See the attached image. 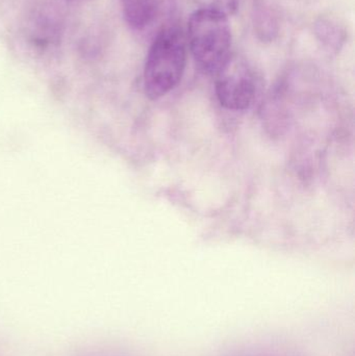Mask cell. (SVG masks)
Instances as JSON below:
<instances>
[{
	"mask_svg": "<svg viewBox=\"0 0 355 356\" xmlns=\"http://www.w3.org/2000/svg\"><path fill=\"white\" fill-rule=\"evenodd\" d=\"M187 38L175 24L165 25L156 33L144 67V90L151 100L170 93L181 83L187 64Z\"/></svg>",
	"mask_w": 355,
	"mask_h": 356,
	"instance_id": "cell-1",
	"label": "cell"
},
{
	"mask_svg": "<svg viewBox=\"0 0 355 356\" xmlns=\"http://www.w3.org/2000/svg\"><path fill=\"white\" fill-rule=\"evenodd\" d=\"M187 44L200 71L216 75L231 58V25L224 13L200 8L188 22Z\"/></svg>",
	"mask_w": 355,
	"mask_h": 356,
	"instance_id": "cell-2",
	"label": "cell"
},
{
	"mask_svg": "<svg viewBox=\"0 0 355 356\" xmlns=\"http://www.w3.org/2000/svg\"><path fill=\"white\" fill-rule=\"evenodd\" d=\"M215 77L217 98L227 110H247L256 102L262 88V81L254 67L239 56H231Z\"/></svg>",
	"mask_w": 355,
	"mask_h": 356,
	"instance_id": "cell-3",
	"label": "cell"
},
{
	"mask_svg": "<svg viewBox=\"0 0 355 356\" xmlns=\"http://www.w3.org/2000/svg\"><path fill=\"white\" fill-rule=\"evenodd\" d=\"M174 0H122L123 16L135 31L154 29L172 10Z\"/></svg>",
	"mask_w": 355,
	"mask_h": 356,
	"instance_id": "cell-4",
	"label": "cell"
},
{
	"mask_svg": "<svg viewBox=\"0 0 355 356\" xmlns=\"http://www.w3.org/2000/svg\"><path fill=\"white\" fill-rule=\"evenodd\" d=\"M318 33L325 45L338 46L343 40L340 27H337L333 23L327 22V21L319 25Z\"/></svg>",
	"mask_w": 355,
	"mask_h": 356,
	"instance_id": "cell-5",
	"label": "cell"
},
{
	"mask_svg": "<svg viewBox=\"0 0 355 356\" xmlns=\"http://www.w3.org/2000/svg\"><path fill=\"white\" fill-rule=\"evenodd\" d=\"M224 356H295L287 353L285 350H279L274 348H258V347H254V348L240 349V350L233 351V353H227Z\"/></svg>",
	"mask_w": 355,
	"mask_h": 356,
	"instance_id": "cell-6",
	"label": "cell"
},
{
	"mask_svg": "<svg viewBox=\"0 0 355 356\" xmlns=\"http://www.w3.org/2000/svg\"><path fill=\"white\" fill-rule=\"evenodd\" d=\"M200 2L202 4L201 8H213L231 16L237 10L239 0H200Z\"/></svg>",
	"mask_w": 355,
	"mask_h": 356,
	"instance_id": "cell-7",
	"label": "cell"
},
{
	"mask_svg": "<svg viewBox=\"0 0 355 356\" xmlns=\"http://www.w3.org/2000/svg\"><path fill=\"white\" fill-rule=\"evenodd\" d=\"M101 356H133V355H129V353H110V355H101Z\"/></svg>",
	"mask_w": 355,
	"mask_h": 356,
	"instance_id": "cell-8",
	"label": "cell"
}]
</instances>
